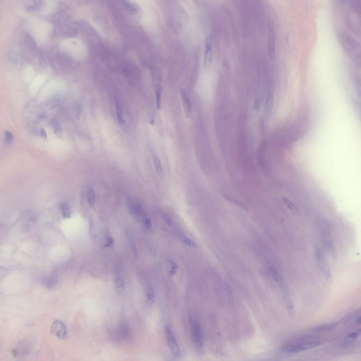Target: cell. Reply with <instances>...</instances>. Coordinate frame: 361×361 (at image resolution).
Listing matches in <instances>:
<instances>
[{
  "label": "cell",
  "mask_w": 361,
  "mask_h": 361,
  "mask_svg": "<svg viewBox=\"0 0 361 361\" xmlns=\"http://www.w3.org/2000/svg\"><path fill=\"white\" fill-rule=\"evenodd\" d=\"M314 254L318 266L326 280L328 282H332L333 278L329 267L319 248L315 247Z\"/></svg>",
  "instance_id": "1"
},
{
  "label": "cell",
  "mask_w": 361,
  "mask_h": 361,
  "mask_svg": "<svg viewBox=\"0 0 361 361\" xmlns=\"http://www.w3.org/2000/svg\"><path fill=\"white\" fill-rule=\"evenodd\" d=\"M321 236L325 246L330 253L333 259L337 257V254L332 237L329 232V229L325 225L320 226Z\"/></svg>",
  "instance_id": "2"
},
{
  "label": "cell",
  "mask_w": 361,
  "mask_h": 361,
  "mask_svg": "<svg viewBox=\"0 0 361 361\" xmlns=\"http://www.w3.org/2000/svg\"><path fill=\"white\" fill-rule=\"evenodd\" d=\"M165 331L168 344L173 354L175 357L177 358H181L182 353L178 343H177L176 338H175L171 328L168 325L165 326Z\"/></svg>",
  "instance_id": "3"
},
{
  "label": "cell",
  "mask_w": 361,
  "mask_h": 361,
  "mask_svg": "<svg viewBox=\"0 0 361 361\" xmlns=\"http://www.w3.org/2000/svg\"><path fill=\"white\" fill-rule=\"evenodd\" d=\"M322 344V343L321 342L314 341V342H305L297 345H286L283 348V350L287 353L293 354V353L311 349V348L321 345Z\"/></svg>",
  "instance_id": "4"
},
{
  "label": "cell",
  "mask_w": 361,
  "mask_h": 361,
  "mask_svg": "<svg viewBox=\"0 0 361 361\" xmlns=\"http://www.w3.org/2000/svg\"><path fill=\"white\" fill-rule=\"evenodd\" d=\"M191 334L193 342L199 347H202L203 344V338L201 327L197 321H193L191 325Z\"/></svg>",
  "instance_id": "5"
},
{
  "label": "cell",
  "mask_w": 361,
  "mask_h": 361,
  "mask_svg": "<svg viewBox=\"0 0 361 361\" xmlns=\"http://www.w3.org/2000/svg\"><path fill=\"white\" fill-rule=\"evenodd\" d=\"M51 332L53 334L59 339H63L67 334L66 325L60 320H56L52 323Z\"/></svg>",
  "instance_id": "6"
},
{
  "label": "cell",
  "mask_w": 361,
  "mask_h": 361,
  "mask_svg": "<svg viewBox=\"0 0 361 361\" xmlns=\"http://www.w3.org/2000/svg\"><path fill=\"white\" fill-rule=\"evenodd\" d=\"M210 39L209 38L206 44V51L205 57V66H209L212 63L213 52Z\"/></svg>",
  "instance_id": "7"
},
{
  "label": "cell",
  "mask_w": 361,
  "mask_h": 361,
  "mask_svg": "<svg viewBox=\"0 0 361 361\" xmlns=\"http://www.w3.org/2000/svg\"><path fill=\"white\" fill-rule=\"evenodd\" d=\"M275 38L274 32L270 29L268 40V52L271 58L273 59L275 56Z\"/></svg>",
  "instance_id": "8"
},
{
  "label": "cell",
  "mask_w": 361,
  "mask_h": 361,
  "mask_svg": "<svg viewBox=\"0 0 361 361\" xmlns=\"http://www.w3.org/2000/svg\"><path fill=\"white\" fill-rule=\"evenodd\" d=\"M115 287L118 294L121 295L124 292L125 289V283L122 276L117 274L115 278Z\"/></svg>",
  "instance_id": "9"
},
{
  "label": "cell",
  "mask_w": 361,
  "mask_h": 361,
  "mask_svg": "<svg viewBox=\"0 0 361 361\" xmlns=\"http://www.w3.org/2000/svg\"><path fill=\"white\" fill-rule=\"evenodd\" d=\"M269 270L271 275L272 276L273 279L278 283L281 287H284V281L279 273L277 271L274 267H270Z\"/></svg>",
  "instance_id": "10"
},
{
  "label": "cell",
  "mask_w": 361,
  "mask_h": 361,
  "mask_svg": "<svg viewBox=\"0 0 361 361\" xmlns=\"http://www.w3.org/2000/svg\"><path fill=\"white\" fill-rule=\"evenodd\" d=\"M361 329H358L357 332H352L348 334L345 338L344 343L346 346H350L353 344L358 337L360 335Z\"/></svg>",
  "instance_id": "11"
},
{
  "label": "cell",
  "mask_w": 361,
  "mask_h": 361,
  "mask_svg": "<svg viewBox=\"0 0 361 361\" xmlns=\"http://www.w3.org/2000/svg\"><path fill=\"white\" fill-rule=\"evenodd\" d=\"M153 160L155 169H156L157 173L159 176H162L164 173L163 167L160 159L157 155L155 154L153 155Z\"/></svg>",
  "instance_id": "12"
},
{
  "label": "cell",
  "mask_w": 361,
  "mask_h": 361,
  "mask_svg": "<svg viewBox=\"0 0 361 361\" xmlns=\"http://www.w3.org/2000/svg\"><path fill=\"white\" fill-rule=\"evenodd\" d=\"M180 94H181L180 95H181L183 103H184L185 106L186 108V109L187 108V111L189 112H191L192 111L191 102H190L184 90H181Z\"/></svg>",
  "instance_id": "13"
},
{
  "label": "cell",
  "mask_w": 361,
  "mask_h": 361,
  "mask_svg": "<svg viewBox=\"0 0 361 361\" xmlns=\"http://www.w3.org/2000/svg\"><path fill=\"white\" fill-rule=\"evenodd\" d=\"M338 325L337 322H334L329 324L321 325L316 327L315 329L316 330L322 331L330 330L336 327Z\"/></svg>",
  "instance_id": "14"
},
{
  "label": "cell",
  "mask_w": 361,
  "mask_h": 361,
  "mask_svg": "<svg viewBox=\"0 0 361 361\" xmlns=\"http://www.w3.org/2000/svg\"><path fill=\"white\" fill-rule=\"evenodd\" d=\"M273 102H274L273 95L272 92H269L267 95L266 103H265V107H266V109L268 112H270L272 111Z\"/></svg>",
  "instance_id": "15"
},
{
  "label": "cell",
  "mask_w": 361,
  "mask_h": 361,
  "mask_svg": "<svg viewBox=\"0 0 361 361\" xmlns=\"http://www.w3.org/2000/svg\"><path fill=\"white\" fill-rule=\"evenodd\" d=\"M87 199L90 206L91 207L94 206L95 201V194L94 190L92 189H90L87 193Z\"/></svg>",
  "instance_id": "16"
},
{
  "label": "cell",
  "mask_w": 361,
  "mask_h": 361,
  "mask_svg": "<svg viewBox=\"0 0 361 361\" xmlns=\"http://www.w3.org/2000/svg\"><path fill=\"white\" fill-rule=\"evenodd\" d=\"M61 208L63 217L65 218L70 217V211L68 205L66 203H62L61 205Z\"/></svg>",
  "instance_id": "17"
},
{
  "label": "cell",
  "mask_w": 361,
  "mask_h": 361,
  "mask_svg": "<svg viewBox=\"0 0 361 361\" xmlns=\"http://www.w3.org/2000/svg\"><path fill=\"white\" fill-rule=\"evenodd\" d=\"M162 94V89L161 87L159 85L157 86L156 94V106L157 109H160V99Z\"/></svg>",
  "instance_id": "18"
},
{
  "label": "cell",
  "mask_w": 361,
  "mask_h": 361,
  "mask_svg": "<svg viewBox=\"0 0 361 361\" xmlns=\"http://www.w3.org/2000/svg\"><path fill=\"white\" fill-rule=\"evenodd\" d=\"M155 296L151 288L147 289V303L148 304H152L154 302Z\"/></svg>",
  "instance_id": "19"
},
{
  "label": "cell",
  "mask_w": 361,
  "mask_h": 361,
  "mask_svg": "<svg viewBox=\"0 0 361 361\" xmlns=\"http://www.w3.org/2000/svg\"><path fill=\"white\" fill-rule=\"evenodd\" d=\"M115 104H116L117 114L118 120L120 123H122V122L123 123V120H122L121 107L120 106L118 102L117 101L115 102Z\"/></svg>",
  "instance_id": "20"
},
{
  "label": "cell",
  "mask_w": 361,
  "mask_h": 361,
  "mask_svg": "<svg viewBox=\"0 0 361 361\" xmlns=\"http://www.w3.org/2000/svg\"><path fill=\"white\" fill-rule=\"evenodd\" d=\"M183 242L185 244L187 245V246L190 248H195L197 247L196 244L193 241L189 238L187 236H183L182 237Z\"/></svg>",
  "instance_id": "21"
},
{
  "label": "cell",
  "mask_w": 361,
  "mask_h": 361,
  "mask_svg": "<svg viewBox=\"0 0 361 361\" xmlns=\"http://www.w3.org/2000/svg\"><path fill=\"white\" fill-rule=\"evenodd\" d=\"M170 263L171 266V270L169 272V274L172 276L176 274L178 269V267L176 263L172 260L170 261Z\"/></svg>",
  "instance_id": "22"
},
{
  "label": "cell",
  "mask_w": 361,
  "mask_h": 361,
  "mask_svg": "<svg viewBox=\"0 0 361 361\" xmlns=\"http://www.w3.org/2000/svg\"><path fill=\"white\" fill-rule=\"evenodd\" d=\"M54 130L55 134L57 136L59 137L62 136L63 132L62 127L59 124H57L54 125Z\"/></svg>",
  "instance_id": "23"
},
{
  "label": "cell",
  "mask_w": 361,
  "mask_h": 361,
  "mask_svg": "<svg viewBox=\"0 0 361 361\" xmlns=\"http://www.w3.org/2000/svg\"><path fill=\"white\" fill-rule=\"evenodd\" d=\"M6 135V141L9 143H11L13 142L14 137L12 133L8 131H6L5 132Z\"/></svg>",
  "instance_id": "24"
},
{
  "label": "cell",
  "mask_w": 361,
  "mask_h": 361,
  "mask_svg": "<svg viewBox=\"0 0 361 361\" xmlns=\"http://www.w3.org/2000/svg\"><path fill=\"white\" fill-rule=\"evenodd\" d=\"M260 108L261 104L260 100L257 99H256L253 104V109L255 111L258 112L260 111Z\"/></svg>",
  "instance_id": "25"
},
{
  "label": "cell",
  "mask_w": 361,
  "mask_h": 361,
  "mask_svg": "<svg viewBox=\"0 0 361 361\" xmlns=\"http://www.w3.org/2000/svg\"><path fill=\"white\" fill-rule=\"evenodd\" d=\"M148 247L152 255L155 257H156L157 255V252L154 245L152 243L150 242L148 244Z\"/></svg>",
  "instance_id": "26"
},
{
  "label": "cell",
  "mask_w": 361,
  "mask_h": 361,
  "mask_svg": "<svg viewBox=\"0 0 361 361\" xmlns=\"http://www.w3.org/2000/svg\"><path fill=\"white\" fill-rule=\"evenodd\" d=\"M130 243H131V247H132L133 251L134 253V254L135 257L137 256V250L136 245H135L134 240L132 237H131L130 239Z\"/></svg>",
  "instance_id": "27"
},
{
  "label": "cell",
  "mask_w": 361,
  "mask_h": 361,
  "mask_svg": "<svg viewBox=\"0 0 361 361\" xmlns=\"http://www.w3.org/2000/svg\"><path fill=\"white\" fill-rule=\"evenodd\" d=\"M145 225L147 230L149 231H151L152 230L151 223L149 218L147 217L145 220Z\"/></svg>",
  "instance_id": "28"
},
{
  "label": "cell",
  "mask_w": 361,
  "mask_h": 361,
  "mask_svg": "<svg viewBox=\"0 0 361 361\" xmlns=\"http://www.w3.org/2000/svg\"><path fill=\"white\" fill-rule=\"evenodd\" d=\"M163 215L165 221L167 222L168 224L169 225H171L172 224V221L171 218H170L169 215L167 213L165 212L163 213Z\"/></svg>",
  "instance_id": "29"
},
{
  "label": "cell",
  "mask_w": 361,
  "mask_h": 361,
  "mask_svg": "<svg viewBox=\"0 0 361 361\" xmlns=\"http://www.w3.org/2000/svg\"><path fill=\"white\" fill-rule=\"evenodd\" d=\"M113 240L112 238L111 237H108L107 238L106 242V244H105L104 246L107 247H111L113 244Z\"/></svg>",
  "instance_id": "30"
},
{
  "label": "cell",
  "mask_w": 361,
  "mask_h": 361,
  "mask_svg": "<svg viewBox=\"0 0 361 361\" xmlns=\"http://www.w3.org/2000/svg\"><path fill=\"white\" fill-rule=\"evenodd\" d=\"M40 134L41 136L44 138V139H46L47 138V135L46 133V131L43 129H41L40 130Z\"/></svg>",
  "instance_id": "31"
},
{
  "label": "cell",
  "mask_w": 361,
  "mask_h": 361,
  "mask_svg": "<svg viewBox=\"0 0 361 361\" xmlns=\"http://www.w3.org/2000/svg\"><path fill=\"white\" fill-rule=\"evenodd\" d=\"M356 322L358 323V324H359V325H361V316H359V317H358L357 318V319L356 320Z\"/></svg>",
  "instance_id": "32"
}]
</instances>
